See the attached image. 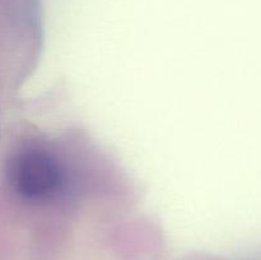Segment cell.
Returning a JSON list of instances; mask_svg holds the SVG:
<instances>
[{
  "mask_svg": "<svg viewBox=\"0 0 261 260\" xmlns=\"http://www.w3.org/2000/svg\"><path fill=\"white\" fill-rule=\"evenodd\" d=\"M5 176L13 193L31 205H46L68 191V175L58 155L41 145H25L15 150L5 166Z\"/></svg>",
  "mask_w": 261,
  "mask_h": 260,
  "instance_id": "1",
  "label": "cell"
}]
</instances>
